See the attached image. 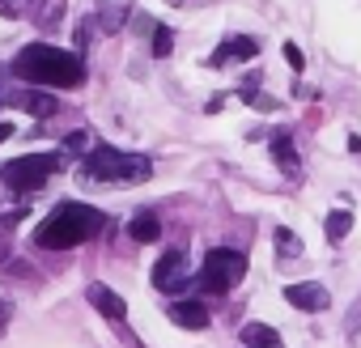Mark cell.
<instances>
[{
    "mask_svg": "<svg viewBox=\"0 0 361 348\" xmlns=\"http://www.w3.org/2000/svg\"><path fill=\"white\" fill-rule=\"evenodd\" d=\"M128 234L136 238V242H157V234H161V221H157V213H136L132 217V225H128Z\"/></svg>",
    "mask_w": 361,
    "mask_h": 348,
    "instance_id": "cell-13",
    "label": "cell"
},
{
    "mask_svg": "<svg viewBox=\"0 0 361 348\" xmlns=\"http://www.w3.org/2000/svg\"><path fill=\"white\" fill-rule=\"evenodd\" d=\"M26 106L35 115H56V98H47V94H26Z\"/></svg>",
    "mask_w": 361,
    "mask_h": 348,
    "instance_id": "cell-17",
    "label": "cell"
},
{
    "mask_svg": "<svg viewBox=\"0 0 361 348\" xmlns=\"http://www.w3.org/2000/svg\"><path fill=\"white\" fill-rule=\"evenodd\" d=\"M243 344H247V348H285L281 335H276L268 323H247V327H243Z\"/></svg>",
    "mask_w": 361,
    "mask_h": 348,
    "instance_id": "cell-12",
    "label": "cell"
},
{
    "mask_svg": "<svg viewBox=\"0 0 361 348\" xmlns=\"http://www.w3.org/2000/svg\"><path fill=\"white\" fill-rule=\"evenodd\" d=\"M90 306H94L98 314H106L111 323H123V318H128V306H123V297H119L115 289H106V285H98V280L90 285Z\"/></svg>",
    "mask_w": 361,
    "mask_h": 348,
    "instance_id": "cell-8",
    "label": "cell"
},
{
    "mask_svg": "<svg viewBox=\"0 0 361 348\" xmlns=\"http://www.w3.org/2000/svg\"><path fill=\"white\" fill-rule=\"evenodd\" d=\"M64 149H85V132H73V136L64 140Z\"/></svg>",
    "mask_w": 361,
    "mask_h": 348,
    "instance_id": "cell-21",
    "label": "cell"
},
{
    "mask_svg": "<svg viewBox=\"0 0 361 348\" xmlns=\"http://www.w3.org/2000/svg\"><path fill=\"white\" fill-rule=\"evenodd\" d=\"M247 276V259L230 247H217L204 255V268H200V289L204 293H230L238 280Z\"/></svg>",
    "mask_w": 361,
    "mask_h": 348,
    "instance_id": "cell-4",
    "label": "cell"
},
{
    "mask_svg": "<svg viewBox=\"0 0 361 348\" xmlns=\"http://www.w3.org/2000/svg\"><path fill=\"white\" fill-rule=\"evenodd\" d=\"M255 51H259V43L255 39H226L221 47H217V56H213V68H221V64H230V60H255Z\"/></svg>",
    "mask_w": 361,
    "mask_h": 348,
    "instance_id": "cell-10",
    "label": "cell"
},
{
    "mask_svg": "<svg viewBox=\"0 0 361 348\" xmlns=\"http://www.w3.org/2000/svg\"><path fill=\"white\" fill-rule=\"evenodd\" d=\"M170 318H174L178 327H188V331H204V327H209V306H204V302H192V297H188V302H174V306H170Z\"/></svg>",
    "mask_w": 361,
    "mask_h": 348,
    "instance_id": "cell-9",
    "label": "cell"
},
{
    "mask_svg": "<svg viewBox=\"0 0 361 348\" xmlns=\"http://www.w3.org/2000/svg\"><path fill=\"white\" fill-rule=\"evenodd\" d=\"M9 318H13V306H9V302H0V335H5V327H9Z\"/></svg>",
    "mask_w": 361,
    "mask_h": 348,
    "instance_id": "cell-20",
    "label": "cell"
},
{
    "mask_svg": "<svg viewBox=\"0 0 361 348\" xmlns=\"http://www.w3.org/2000/svg\"><path fill=\"white\" fill-rule=\"evenodd\" d=\"M285 302L293 306V310H327L331 306V293L323 289V285H314V280H302V285H289L285 289Z\"/></svg>",
    "mask_w": 361,
    "mask_h": 348,
    "instance_id": "cell-7",
    "label": "cell"
},
{
    "mask_svg": "<svg viewBox=\"0 0 361 348\" xmlns=\"http://www.w3.org/2000/svg\"><path fill=\"white\" fill-rule=\"evenodd\" d=\"M344 331H348V335H357V331H361V302L348 310V318H344Z\"/></svg>",
    "mask_w": 361,
    "mask_h": 348,
    "instance_id": "cell-18",
    "label": "cell"
},
{
    "mask_svg": "<svg viewBox=\"0 0 361 348\" xmlns=\"http://www.w3.org/2000/svg\"><path fill=\"white\" fill-rule=\"evenodd\" d=\"M56 166H60L56 153H30V157L9 161L5 170H0V179H5L13 192H39V187L51 179V174H56Z\"/></svg>",
    "mask_w": 361,
    "mask_h": 348,
    "instance_id": "cell-5",
    "label": "cell"
},
{
    "mask_svg": "<svg viewBox=\"0 0 361 348\" xmlns=\"http://www.w3.org/2000/svg\"><path fill=\"white\" fill-rule=\"evenodd\" d=\"M102 225H106V217L98 209H90V204H60L56 213L43 217V225L35 230V242L43 251H64V247L90 242Z\"/></svg>",
    "mask_w": 361,
    "mask_h": 348,
    "instance_id": "cell-2",
    "label": "cell"
},
{
    "mask_svg": "<svg viewBox=\"0 0 361 348\" xmlns=\"http://www.w3.org/2000/svg\"><path fill=\"white\" fill-rule=\"evenodd\" d=\"M149 157L140 153H119L111 144H98L85 153V179H98V183H140L149 179Z\"/></svg>",
    "mask_w": 361,
    "mask_h": 348,
    "instance_id": "cell-3",
    "label": "cell"
},
{
    "mask_svg": "<svg viewBox=\"0 0 361 348\" xmlns=\"http://www.w3.org/2000/svg\"><path fill=\"white\" fill-rule=\"evenodd\" d=\"M13 73L30 85H47V89H73L85 81V64L77 51H64V47H51V43H30L18 51L13 60Z\"/></svg>",
    "mask_w": 361,
    "mask_h": 348,
    "instance_id": "cell-1",
    "label": "cell"
},
{
    "mask_svg": "<svg viewBox=\"0 0 361 348\" xmlns=\"http://www.w3.org/2000/svg\"><path fill=\"white\" fill-rule=\"evenodd\" d=\"M302 259V242H298V234L293 230H276V263H298Z\"/></svg>",
    "mask_w": 361,
    "mask_h": 348,
    "instance_id": "cell-14",
    "label": "cell"
},
{
    "mask_svg": "<svg viewBox=\"0 0 361 348\" xmlns=\"http://www.w3.org/2000/svg\"><path fill=\"white\" fill-rule=\"evenodd\" d=\"M170 47H174V35H170L166 26H157V30H153V56L161 60V56H170Z\"/></svg>",
    "mask_w": 361,
    "mask_h": 348,
    "instance_id": "cell-16",
    "label": "cell"
},
{
    "mask_svg": "<svg viewBox=\"0 0 361 348\" xmlns=\"http://www.w3.org/2000/svg\"><path fill=\"white\" fill-rule=\"evenodd\" d=\"M183 280H188V259H183V251H166V255L157 259V268H153V285H157L161 293H174V289H183Z\"/></svg>",
    "mask_w": 361,
    "mask_h": 348,
    "instance_id": "cell-6",
    "label": "cell"
},
{
    "mask_svg": "<svg viewBox=\"0 0 361 348\" xmlns=\"http://www.w3.org/2000/svg\"><path fill=\"white\" fill-rule=\"evenodd\" d=\"M272 157H276V166L289 174V179H298L302 174V161H298V149H293V140L281 132V136H272Z\"/></svg>",
    "mask_w": 361,
    "mask_h": 348,
    "instance_id": "cell-11",
    "label": "cell"
},
{
    "mask_svg": "<svg viewBox=\"0 0 361 348\" xmlns=\"http://www.w3.org/2000/svg\"><path fill=\"white\" fill-rule=\"evenodd\" d=\"M9 136H13V123H0V144H5Z\"/></svg>",
    "mask_w": 361,
    "mask_h": 348,
    "instance_id": "cell-22",
    "label": "cell"
},
{
    "mask_svg": "<svg viewBox=\"0 0 361 348\" xmlns=\"http://www.w3.org/2000/svg\"><path fill=\"white\" fill-rule=\"evenodd\" d=\"M348 230H353V213H348V209H336V213H327V242H340V238H348Z\"/></svg>",
    "mask_w": 361,
    "mask_h": 348,
    "instance_id": "cell-15",
    "label": "cell"
},
{
    "mask_svg": "<svg viewBox=\"0 0 361 348\" xmlns=\"http://www.w3.org/2000/svg\"><path fill=\"white\" fill-rule=\"evenodd\" d=\"M285 60H289V68H293V73H302V64H306V60H302V51H298L293 43H285Z\"/></svg>",
    "mask_w": 361,
    "mask_h": 348,
    "instance_id": "cell-19",
    "label": "cell"
}]
</instances>
